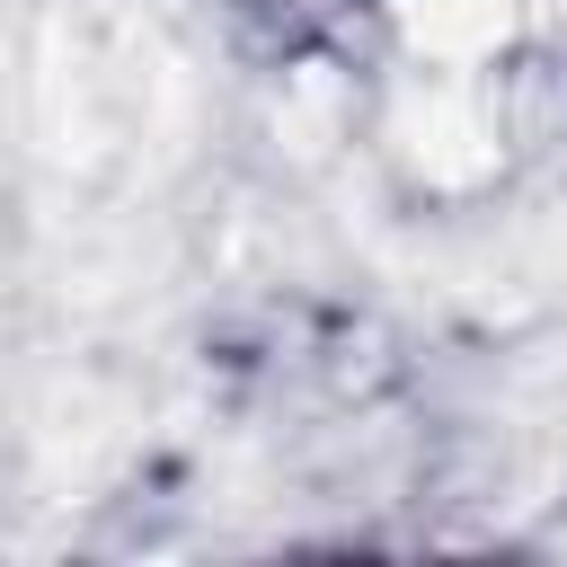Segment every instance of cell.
Returning <instances> with one entry per match:
<instances>
[{
  "label": "cell",
  "mask_w": 567,
  "mask_h": 567,
  "mask_svg": "<svg viewBox=\"0 0 567 567\" xmlns=\"http://www.w3.org/2000/svg\"><path fill=\"white\" fill-rule=\"evenodd\" d=\"M390 18H399V44H408L425 71L478 80V71L514 44L523 0H390Z\"/></svg>",
  "instance_id": "obj_1"
}]
</instances>
